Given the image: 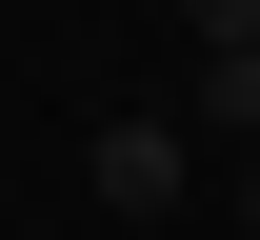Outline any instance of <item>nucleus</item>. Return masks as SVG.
<instances>
[{
	"instance_id": "obj_4",
	"label": "nucleus",
	"mask_w": 260,
	"mask_h": 240,
	"mask_svg": "<svg viewBox=\"0 0 260 240\" xmlns=\"http://www.w3.org/2000/svg\"><path fill=\"white\" fill-rule=\"evenodd\" d=\"M240 240H260V220H240Z\"/></svg>"
},
{
	"instance_id": "obj_3",
	"label": "nucleus",
	"mask_w": 260,
	"mask_h": 240,
	"mask_svg": "<svg viewBox=\"0 0 260 240\" xmlns=\"http://www.w3.org/2000/svg\"><path fill=\"white\" fill-rule=\"evenodd\" d=\"M180 20H200V40H260V0H180Z\"/></svg>"
},
{
	"instance_id": "obj_1",
	"label": "nucleus",
	"mask_w": 260,
	"mask_h": 240,
	"mask_svg": "<svg viewBox=\"0 0 260 240\" xmlns=\"http://www.w3.org/2000/svg\"><path fill=\"white\" fill-rule=\"evenodd\" d=\"M180 180H200V120H100V140H80V200H100V220H160Z\"/></svg>"
},
{
	"instance_id": "obj_2",
	"label": "nucleus",
	"mask_w": 260,
	"mask_h": 240,
	"mask_svg": "<svg viewBox=\"0 0 260 240\" xmlns=\"http://www.w3.org/2000/svg\"><path fill=\"white\" fill-rule=\"evenodd\" d=\"M200 140H260V40H200Z\"/></svg>"
}]
</instances>
